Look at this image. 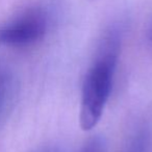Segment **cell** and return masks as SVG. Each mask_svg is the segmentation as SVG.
Returning <instances> with one entry per match:
<instances>
[{"instance_id":"obj_1","label":"cell","mask_w":152,"mask_h":152,"mask_svg":"<svg viewBox=\"0 0 152 152\" xmlns=\"http://www.w3.org/2000/svg\"><path fill=\"white\" fill-rule=\"evenodd\" d=\"M122 32L114 25L104 34L97 56L89 69L81 90L79 122L83 130L93 129L100 121L112 91L120 53Z\"/></svg>"},{"instance_id":"obj_2","label":"cell","mask_w":152,"mask_h":152,"mask_svg":"<svg viewBox=\"0 0 152 152\" xmlns=\"http://www.w3.org/2000/svg\"><path fill=\"white\" fill-rule=\"evenodd\" d=\"M48 25V15L44 10H28L0 28V43L18 47L34 44L44 38Z\"/></svg>"},{"instance_id":"obj_3","label":"cell","mask_w":152,"mask_h":152,"mask_svg":"<svg viewBox=\"0 0 152 152\" xmlns=\"http://www.w3.org/2000/svg\"><path fill=\"white\" fill-rule=\"evenodd\" d=\"M146 140H147V137L144 132L135 135L134 140L131 142L128 152H144L146 148V142H147Z\"/></svg>"},{"instance_id":"obj_4","label":"cell","mask_w":152,"mask_h":152,"mask_svg":"<svg viewBox=\"0 0 152 152\" xmlns=\"http://www.w3.org/2000/svg\"><path fill=\"white\" fill-rule=\"evenodd\" d=\"M83 152H103V144L100 140H94L86 147Z\"/></svg>"}]
</instances>
